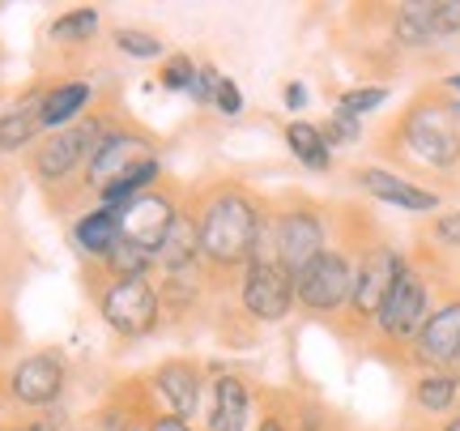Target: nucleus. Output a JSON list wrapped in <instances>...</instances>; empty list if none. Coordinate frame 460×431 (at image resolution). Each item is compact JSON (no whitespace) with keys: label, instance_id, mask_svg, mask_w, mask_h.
<instances>
[{"label":"nucleus","instance_id":"f257e3e1","mask_svg":"<svg viewBox=\"0 0 460 431\" xmlns=\"http://www.w3.org/2000/svg\"><path fill=\"white\" fill-rule=\"evenodd\" d=\"M256 235H261V218L247 205L243 197H217L209 210H205V222H200V248L209 252L222 265H239L252 256L256 248Z\"/></svg>","mask_w":460,"mask_h":431},{"label":"nucleus","instance_id":"f03ea898","mask_svg":"<svg viewBox=\"0 0 460 431\" xmlns=\"http://www.w3.org/2000/svg\"><path fill=\"white\" fill-rule=\"evenodd\" d=\"M405 146L418 163L427 166H452L460 158V133L452 124V112L447 107H435V103H422L405 116Z\"/></svg>","mask_w":460,"mask_h":431},{"label":"nucleus","instance_id":"7ed1b4c3","mask_svg":"<svg viewBox=\"0 0 460 431\" xmlns=\"http://www.w3.org/2000/svg\"><path fill=\"white\" fill-rule=\"evenodd\" d=\"M295 295L312 308V312H337L341 303L354 295V274L341 252H320L312 265L295 274Z\"/></svg>","mask_w":460,"mask_h":431},{"label":"nucleus","instance_id":"20e7f679","mask_svg":"<svg viewBox=\"0 0 460 431\" xmlns=\"http://www.w3.org/2000/svg\"><path fill=\"white\" fill-rule=\"evenodd\" d=\"M290 299H295V274L286 265H278V256L273 261H252L247 269V283H243V303L252 316H261V320H281V316L290 312Z\"/></svg>","mask_w":460,"mask_h":431},{"label":"nucleus","instance_id":"39448f33","mask_svg":"<svg viewBox=\"0 0 460 431\" xmlns=\"http://www.w3.org/2000/svg\"><path fill=\"white\" fill-rule=\"evenodd\" d=\"M422 325H427V283L405 269L401 283L393 286L388 303L379 308V329L393 342H410V337L422 333Z\"/></svg>","mask_w":460,"mask_h":431},{"label":"nucleus","instance_id":"423d86ee","mask_svg":"<svg viewBox=\"0 0 460 431\" xmlns=\"http://www.w3.org/2000/svg\"><path fill=\"white\" fill-rule=\"evenodd\" d=\"M102 316L119 333H146L158 316V295L149 291L146 278H119L102 299Z\"/></svg>","mask_w":460,"mask_h":431},{"label":"nucleus","instance_id":"0eeeda50","mask_svg":"<svg viewBox=\"0 0 460 431\" xmlns=\"http://www.w3.org/2000/svg\"><path fill=\"white\" fill-rule=\"evenodd\" d=\"M171 222H175L171 201L149 193V197H137L132 205H124V214H119V235H124V244H132V248L158 252L166 231H171Z\"/></svg>","mask_w":460,"mask_h":431},{"label":"nucleus","instance_id":"6e6552de","mask_svg":"<svg viewBox=\"0 0 460 431\" xmlns=\"http://www.w3.org/2000/svg\"><path fill=\"white\" fill-rule=\"evenodd\" d=\"M405 261L396 256V252L379 248L367 256V265H362V274L354 278V295H349V303H354V312L358 316H379V308L388 303V295H393V286L401 283V274H405Z\"/></svg>","mask_w":460,"mask_h":431},{"label":"nucleus","instance_id":"1a4fd4ad","mask_svg":"<svg viewBox=\"0 0 460 431\" xmlns=\"http://www.w3.org/2000/svg\"><path fill=\"white\" fill-rule=\"evenodd\" d=\"M320 252H324V227H320V218L315 214L281 218V227H278V265H286L290 274H298L303 265H312Z\"/></svg>","mask_w":460,"mask_h":431},{"label":"nucleus","instance_id":"9d476101","mask_svg":"<svg viewBox=\"0 0 460 431\" xmlns=\"http://www.w3.org/2000/svg\"><path fill=\"white\" fill-rule=\"evenodd\" d=\"M460 359V303H447L435 316H427V325L418 333V364L444 367Z\"/></svg>","mask_w":460,"mask_h":431},{"label":"nucleus","instance_id":"9b49d317","mask_svg":"<svg viewBox=\"0 0 460 431\" xmlns=\"http://www.w3.org/2000/svg\"><path fill=\"white\" fill-rule=\"evenodd\" d=\"M146 163V146L128 141V137H102L99 146L90 149V184L94 188H111L115 180H124L128 171Z\"/></svg>","mask_w":460,"mask_h":431},{"label":"nucleus","instance_id":"f8f14e48","mask_svg":"<svg viewBox=\"0 0 460 431\" xmlns=\"http://www.w3.org/2000/svg\"><path fill=\"white\" fill-rule=\"evenodd\" d=\"M60 381H65V372H60V359H51V355H34L26 364L13 372V393L22 401H31V406H43L60 393Z\"/></svg>","mask_w":460,"mask_h":431},{"label":"nucleus","instance_id":"ddd939ff","mask_svg":"<svg viewBox=\"0 0 460 431\" xmlns=\"http://www.w3.org/2000/svg\"><path fill=\"white\" fill-rule=\"evenodd\" d=\"M358 184L371 193V197L388 201V205H401V210H413V214H427V210H435L439 201H435V193H427V188H418V184L410 180H396V175H388V171H362Z\"/></svg>","mask_w":460,"mask_h":431},{"label":"nucleus","instance_id":"4468645a","mask_svg":"<svg viewBox=\"0 0 460 431\" xmlns=\"http://www.w3.org/2000/svg\"><path fill=\"white\" fill-rule=\"evenodd\" d=\"M90 141L99 146L102 137L94 133V129H68V133H60L56 141H48V146H43V154H39V171H43L48 180H56V175L73 171V163H77L85 149H90Z\"/></svg>","mask_w":460,"mask_h":431},{"label":"nucleus","instance_id":"2eb2a0df","mask_svg":"<svg viewBox=\"0 0 460 431\" xmlns=\"http://www.w3.org/2000/svg\"><path fill=\"white\" fill-rule=\"evenodd\" d=\"M43 99H48V94H31V99L17 103L13 112L0 116V149L26 146V141L43 129Z\"/></svg>","mask_w":460,"mask_h":431},{"label":"nucleus","instance_id":"dca6fc26","mask_svg":"<svg viewBox=\"0 0 460 431\" xmlns=\"http://www.w3.org/2000/svg\"><path fill=\"white\" fill-rule=\"evenodd\" d=\"M247 423V389L234 376H222L214 393V431H243Z\"/></svg>","mask_w":460,"mask_h":431},{"label":"nucleus","instance_id":"f3484780","mask_svg":"<svg viewBox=\"0 0 460 431\" xmlns=\"http://www.w3.org/2000/svg\"><path fill=\"white\" fill-rule=\"evenodd\" d=\"M124 235H119V214H111V210H99V214H85L82 222H77V244H82L85 252H107L111 256L115 244H119Z\"/></svg>","mask_w":460,"mask_h":431},{"label":"nucleus","instance_id":"a211bd4d","mask_svg":"<svg viewBox=\"0 0 460 431\" xmlns=\"http://www.w3.org/2000/svg\"><path fill=\"white\" fill-rule=\"evenodd\" d=\"M158 389H163V398L171 401L175 418H188L197 410V393H200L197 372H188V367H166L163 376H158Z\"/></svg>","mask_w":460,"mask_h":431},{"label":"nucleus","instance_id":"6ab92c4d","mask_svg":"<svg viewBox=\"0 0 460 431\" xmlns=\"http://www.w3.org/2000/svg\"><path fill=\"white\" fill-rule=\"evenodd\" d=\"M158 256H163L166 269H183L192 256H197V227H192V218L175 214V222H171V231H166Z\"/></svg>","mask_w":460,"mask_h":431},{"label":"nucleus","instance_id":"aec40b11","mask_svg":"<svg viewBox=\"0 0 460 431\" xmlns=\"http://www.w3.org/2000/svg\"><path fill=\"white\" fill-rule=\"evenodd\" d=\"M286 141H290V149L298 154V163H307L312 171H324V166H329V141H324V133H320V129H312V124L295 120V124L286 129Z\"/></svg>","mask_w":460,"mask_h":431},{"label":"nucleus","instance_id":"412c9836","mask_svg":"<svg viewBox=\"0 0 460 431\" xmlns=\"http://www.w3.org/2000/svg\"><path fill=\"white\" fill-rule=\"evenodd\" d=\"M85 99H90V85L85 82H68V85H60V90H51L48 99H43V124H48V129H60L65 120H73V112H77Z\"/></svg>","mask_w":460,"mask_h":431},{"label":"nucleus","instance_id":"4be33fe9","mask_svg":"<svg viewBox=\"0 0 460 431\" xmlns=\"http://www.w3.org/2000/svg\"><path fill=\"white\" fill-rule=\"evenodd\" d=\"M396 39L405 48H422L435 39V22H430V4H405L396 13Z\"/></svg>","mask_w":460,"mask_h":431},{"label":"nucleus","instance_id":"5701e85b","mask_svg":"<svg viewBox=\"0 0 460 431\" xmlns=\"http://www.w3.org/2000/svg\"><path fill=\"white\" fill-rule=\"evenodd\" d=\"M413 398H418V406L422 410H447L452 401L460 398V384L447 376V372H435V376H427V381H418V389H413Z\"/></svg>","mask_w":460,"mask_h":431},{"label":"nucleus","instance_id":"b1692460","mask_svg":"<svg viewBox=\"0 0 460 431\" xmlns=\"http://www.w3.org/2000/svg\"><path fill=\"white\" fill-rule=\"evenodd\" d=\"M154 175H158V163H154V158H146V163L137 166V171H128V175H124V180H115L111 188H102V197H107V205H119V201H137V188H141V184H149L154 180Z\"/></svg>","mask_w":460,"mask_h":431},{"label":"nucleus","instance_id":"393cba45","mask_svg":"<svg viewBox=\"0 0 460 431\" xmlns=\"http://www.w3.org/2000/svg\"><path fill=\"white\" fill-rule=\"evenodd\" d=\"M94 31H99V13H94V9H77V13L60 17V22L51 26L56 39H85V34H94Z\"/></svg>","mask_w":460,"mask_h":431},{"label":"nucleus","instance_id":"a878e982","mask_svg":"<svg viewBox=\"0 0 460 431\" xmlns=\"http://www.w3.org/2000/svg\"><path fill=\"white\" fill-rule=\"evenodd\" d=\"M111 261V269L119 274V278H141V269L149 265V252H141V248H132V244H115V252L107 256Z\"/></svg>","mask_w":460,"mask_h":431},{"label":"nucleus","instance_id":"bb28decb","mask_svg":"<svg viewBox=\"0 0 460 431\" xmlns=\"http://www.w3.org/2000/svg\"><path fill=\"white\" fill-rule=\"evenodd\" d=\"M384 99H388L384 85H371V90H345L341 99H337V112H345V116H362V112L379 107Z\"/></svg>","mask_w":460,"mask_h":431},{"label":"nucleus","instance_id":"cd10ccee","mask_svg":"<svg viewBox=\"0 0 460 431\" xmlns=\"http://www.w3.org/2000/svg\"><path fill=\"white\" fill-rule=\"evenodd\" d=\"M430 22H435V39L456 34L460 31V0H452V4H430Z\"/></svg>","mask_w":460,"mask_h":431},{"label":"nucleus","instance_id":"c85d7f7f","mask_svg":"<svg viewBox=\"0 0 460 431\" xmlns=\"http://www.w3.org/2000/svg\"><path fill=\"white\" fill-rule=\"evenodd\" d=\"M115 43L128 51V56H158V39H149V34H141V31H119L115 34Z\"/></svg>","mask_w":460,"mask_h":431},{"label":"nucleus","instance_id":"c756f323","mask_svg":"<svg viewBox=\"0 0 460 431\" xmlns=\"http://www.w3.org/2000/svg\"><path fill=\"white\" fill-rule=\"evenodd\" d=\"M192 82H197V68H192V60H183V56L163 68V85H171V90H183V85L192 90Z\"/></svg>","mask_w":460,"mask_h":431},{"label":"nucleus","instance_id":"7c9ffc66","mask_svg":"<svg viewBox=\"0 0 460 431\" xmlns=\"http://www.w3.org/2000/svg\"><path fill=\"white\" fill-rule=\"evenodd\" d=\"M354 137H358V120L345 116V112H337L332 124L324 129V141H354Z\"/></svg>","mask_w":460,"mask_h":431},{"label":"nucleus","instance_id":"2f4dec72","mask_svg":"<svg viewBox=\"0 0 460 431\" xmlns=\"http://www.w3.org/2000/svg\"><path fill=\"white\" fill-rule=\"evenodd\" d=\"M214 103L222 107V112H226V116H234V112L243 107V94H239V85H234V82H217Z\"/></svg>","mask_w":460,"mask_h":431},{"label":"nucleus","instance_id":"473e14b6","mask_svg":"<svg viewBox=\"0 0 460 431\" xmlns=\"http://www.w3.org/2000/svg\"><path fill=\"white\" fill-rule=\"evenodd\" d=\"M217 82H222V77H217L214 68H200L197 73V82H192V94H197L200 103H209L217 94Z\"/></svg>","mask_w":460,"mask_h":431},{"label":"nucleus","instance_id":"72a5a7b5","mask_svg":"<svg viewBox=\"0 0 460 431\" xmlns=\"http://www.w3.org/2000/svg\"><path fill=\"white\" fill-rule=\"evenodd\" d=\"M435 235L444 239V244H460V214H444L435 222Z\"/></svg>","mask_w":460,"mask_h":431},{"label":"nucleus","instance_id":"f704fd0d","mask_svg":"<svg viewBox=\"0 0 460 431\" xmlns=\"http://www.w3.org/2000/svg\"><path fill=\"white\" fill-rule=\"evenodd\" d=\"M303 103H307V90H303L298 82H290V90H286V107H290V112H298Z\"/></svg>","mask_w":460,"mask_h":431},{"label":"nucleus","instance_id":"c9c22d12","mask_svg":"<svg viewBox=\"0 0 460 431\" xmlns=\"http://www.w3.org/2000/svg\"><path fill=\"white\" fill-rule=\"evenodd\" d=\"M154 431H188V423H183V418H158Z\"/></svg>","mask_w":460,"mask_h":431},{"label":"nucleus","instance_id":"e433bc0d","mask_svg":"<svg viewBox=\"0 0 460 431\" xmlns=\"http://www.w3.org/2000/svg\"><path fill=\"white\" fill-rule=\"evenodd\" d=\"M22 431H56L51 423H31V427H22Z\"/></svg>","mask_w":460,"mask_h":431},{"label":"nucleus","instance_id":"4c0bfd02","mask_svg":"<svg viewBox=\"0 0 460 431\" xmlns=\"http://www.w3.org/2000/svg\"><path fill=\"white\" fill-rule=\"evenodd\" d=\"M261 431H281V423H278V418H269V423H264Z\"/></svg>","mask_w":460,"mask_h":431},{"label":"nucleus","instance_id":"58836bf2","mask_svg":"<svg viewBox=\"0 0 460 431\" xmlns=\"http://www.w3.org/2000/svg\"><path fill=\"white\" fill-rule=\"evenodd\" d=\"M447 85H452V90H456V94H460V73H456V77H447Z\"/></svg>","mask_w":460,"mask_h":431},{"label":"nucleus","instance_id":"ea45409f","mask_svg":"<svg viewBox=\"0 0 460 431\" xmlns=\"http://www.w3.org/2000/svg\"><path fill=\"white\" fill-rule=\"evenodd\" d=\"M444 431H460V418H452V423H447V427Z\"/></svg>","mask_w":460,"mask_h":431},{"label":"nucleus","instance_id":"a19ab883","mask_svg":"<svg viewBox=\"0 0 460 431\" xmlns=\"http://www.w3.org/2000/svg\"><path fill=\"white\" fill-rule=\"evenodd\" d=\"M456 364H460V359H456Z\"/></svg>","mask_w":460,"mask_h":431}]
</instances>
